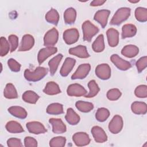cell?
<instances>
[{"mask_svg": "<svg viewBox=\"0 0 147 147\" xmlns=\"http://www.w3.org/2000/svg\"><path fill=\"white\" fill-rule=\"evenodd\" d=\"M24 145L26 147H36L37 146V142L34 138L28 136L24 139Z\"/></svg>", "mask_w": 147, "mask_h": 147, "instance_id": "7dc6e473", "label": "cell"}, {"mask_svg": "<svg viewBox=\"0 0 147 147\" xmlns=\"http://www.w3.org/2000/svg\"><path fill=\"white\" fill-rule=\"evenodd\" d=\"M40 96L38 95L31 90L26 91L22 96V98L24 101L31 104H35L38 100Z\"/></svg>", "mask_w": 147, "mask_h": 147, "instance_id": "f546056e", "label": "cell"}, {"mask_svg": "<svg viewBox=\"0 0 147 147\" xmlns=\"http://www.w3.org/2000/svg\"><path fill=\"white\" fill-rule=\"evenodd\" d=\"M34 44V39L33 37L29 34H25L21 40L18 51H28L32 49Z\"/></svg>", "mask_w": 147, "mask_h": 147, "instance_id": "e0dca14e", "label": "cell"}, {"mask_svg": "<svg viewBox=\"0 0 147 147\" xmlns=\"http://www.w3.org/2000/svg\"><path fill=\"white\" fill-rule=\"evenodd\" d=\"M110 14V11L109 10L103 9L96 11L94 16V20L98 22L102 28H104L107 24L108 17Z\"/></svg>", "mask_w": 147, "mask_h": 147, "instance_id": "9a60e30c", "label": "cell"}, {"mask_svg": "<svg viewBox=\"0 0 147 147\" xmlns=\"http://www.w3.org/2000/svg\"><path fill=\"white\" fill-rule=\"evenodd\" d=\"M8 40L10 45V52H13L18 46V38L16 35L11 34L9 36Z\"/></svg>", "mask_w": 147, "mask_h": 147, "instance_id": "ee69618b", "label": "cell"}, {"mask_svg": "<svg viewBox=\"0 0 147 147\" xmlns=\"http://www.w3.org/2000/svg\"><path fill=\"white\" fill-rule=\"evenodd\" d=\"M96 76L102 80H107L111 76V68L107 64H100L95 68Z\"/></svg>", "mask_w": 147, "mask_h": 147, "instance_id": "52a82bcc", "label": "cell"}, {"mask_svg": "<svg viewBox=\"0 0 147 147\" xmlns=\"http://www.w3.org/2000/svg\"><path fill=\"white\" fill-rule=\"evenodd\" d=\"M68 52L69 54L74 55L79 58L85 59L90 57V55L87 52L86 47L82 45H79L74 48H71Z\"/></svg>", "mask_w": 147, "mask_h": 147, "instance_id": "d6986e66", "label": "cell"}, {"mask_svg": "<svg viewBox=\"0 0 147 147\" xmlns=\"http://www.w3.org/2000/svg\"><path fill=\"white\" fill-rule=\"evenodd\" d=\"M5 127L7 131L11 133H20L24 131L20 123L15 121H10L7 122Z\"/></svg>", "mask_w": 147, "mask_h": 147, "instance_id": "83f0119b", "label": "cell"}, {"mask_svg": "<svg viewBox=\"0 0 147 147\" xmlns=\"http://www.w3.org/2000/svg\"><path fill=\"white\" fill-rule=\"evenodd\" d=\"M106 2V1L102 0H94L90 3V6H98L102 5L104 3Z\"/></svg>", "mask_w": 147, "mask_h": 147, "instance_id": "c3c4849f", "label": "cell"}, {"mask_svg": "<svg viewBox=\"0 0 147 147\" xmlns=\"http://www.w3.org/2000/svg\"><path fill=\"white\" fill-rule=\"evenodd\" d=\"M59 38V32L53 28L49 30L44 37V45L45 47H53L57 42Z\"/></svg>", "mask_w": 147, "mask_h": 147, "instance_id": "277c9868", "label": "cell"}, {"mask_svg": "<svg viewBox=\"0 0 147 147\" xmlns=\"http://www.w3.org/2000/svg\"><path fill=\"white\" fill-rule=\"evenodd\" d=\"M7 64L11 71L15 72H19L20 71L21 64L14 59H9L7 61Z\"/></svg>", "mask_w": 147, "mask_h": 147, "instance_id": "f6af8a7d", "label": "cell"}, {"mask_svg": "<svg viewBox=\"0 0 147 147\" xmlns=\"http://www.w3.org/2000/svg\"><path fill=\"white\" fill-rule=\"evenodd\" d=\"M137 33L136 26L131 24L124 25L122 28L121 36L122 38H130L134 36Z\"/></svg>", "mask_w": 147, "mask_h": 147, "instance_id": "44dd1931", "label": "cell"}, {"mask_svg": "<svg viewBox=\"0 0 147 147\" xmlns=\"http://www.w3.org/2000/svg\"><path fill=\"white\" fill-rule=\"evenodd\" d=\"M63 58V55L62 54H58L54 57H53L52 59H51L48 62V65L49 68V72L50 75L51 76H53L56 73L58 66Z\"/></svg>", "mask_w": 147, "mask_h": 147, "instance_id": "4316f807", "label": "cell"}, {"mask_svg": "<svg viewBox=\"0 0 147 147\" xmlns=\"http://www.w3.org/2000/svg\"><path fill=\"white\" fill-rule=\"evenodd\" d=\"M82 27L83 34V40L86 41H91L92 37L99 32L98 28L88 20L84 21Z\"/></svg>", "mask_w": 147, "mask_h": 147, "instance_id": "3957f363", "label": "cell"}, {"mask_svg": "<svg viewBox=\"0 0 147 147\" xmlns=\"http://www.w3.org/2000/svg\"><path fill=\"white\" fill-rule=\"evenodd\" d=\"M74 144L78 146H83L88 145L90 142L89 136L85 132H77L72 136Z\"/></svg>", "mask_w": 147, "mask_h": 147, "instance_id": "9c48e42d", "label": "cell"}, {"mask_svg": "<svg viewBox=\"0 0 147 147\" xmlns=\"http://www.w3.org/2000/svg\"><path fill=\"white\" fill-rule=\"evenodd\" d=\"M63 40L67 44L71 45L75 43L79 39V33L76 28H71L65 30L63 34Z\"/></svg>", "mask_w": 147, "mask_h": 147, "instance_id": "8992f818", "label": "cell"}, {"mask_svg": "<svg viewBox=\"0 0 147 147\" xmlns=\"http://www.w3.org/2000/svg\"><path fill=\"white\" fill-rule=\"evenodd\" d=\"M91 133L96 142L103 143L107 140V136L104 130L98 126H95L91 129Z\"/></svg>", "mask_w": 147, "mask_h": 147, "instance_id": "5bb4252c", "label": "cell"}, {"mask_svg": "<svg viewBox=\"0 0 147 147\" xmlns=\"http://www.w3.org/2000/svg\"><path fill=\"white\" fill-rule=\"evenodd\" d=\"M109 110L105 107L99 108L95 113V118L96 120L101 122L105 121L109 117Z\"/></svg>", "mask_w": 147, "mask_h": 147, "instance_id": "8d00e7d4", "label": "cell"}, {"mask_svg": "<svg viewBox=\"0 0 147 147\" xmlns=\"http://www.w3.org/2000/svg\"><path fill=\"white\" fill-rule=\"evenodd\" d=\"M76 63L75 59L71 57H67L60 69V74L62 76H67L74 67Z\"/></svg>", "mask_w": 147, "mask_h": 147, "instance_id": "ac0fdd59", "label": "cell"}, {"mask_svg": "<svg viewBox=\"0 0 147 147\" xmlns=\"http://www.w3.org/2000/svg\"><path fill=\"white\" fill-rule=\"evenodd\" d=\"M122 93L118 88H112L107 92V98L110 100H118L121 96Z\"/></svg>", "mask_w": 147, "mask_h": 147, "instance_id": "b9f144b4", "label": "cell"}, {"mask_svg": "<svg viewBox=\"0 0 147 147\" xmlns=\"http://www.w3.org/2000/svg\"><path fill=\"white\" fill-rule=\"evenodd\" d=\"M9 113L14 117L20 119H25L27 117V112L25 109L20 106H11L8 109Z\"/></svg>", "mask_w": 147, "mask_h": 147, "instance_id": "484cf974", "label": "cell"}, {"mask_svg": "<svg viewBox=\"0 0 147 147\" xmlns=\"http://www.w3.org/2000/svg\"><path fill=\"white\" fill-rule=\"evenodd\" d=\"M66 138L64 137H56L52 138L49 141V146L51 147H63L65 146Z\"/></svg>", "mask_w": 147, "mask_h": 147, "instance_id": "ab89813d", "label": "cell"}, {"mask_svg": "<svg viewBox=\"0 0 147 147\" xmlns=\"http://www.w3.org/2000/svg\"><path fill=\"white\" fill-rule=\"evenodd\" d=\"M49 122L52 126V131L55 134H62L67 130L65 125L60 118H50Z\"/></svg>", "mask_w": 147, "mask_h": 147, "instance_id": "2e32d148", "label": "cell"}, {"mask_svg": "<svg viewBox=\"0 0 147 147\" xmlns=\"http://www.w3.org/2000/svg\"><path fill=\"white\" fill-rule=\"evenodd\" d=\"M26 127L29 132L34 134H43L47 131L45 126L37 121L29 122L26 124Z\"/></svg>", "mask_w": 147, "mask_h": 147, "instance_id": "4fadbf2b", "label": "cell"}, {"mask_svg": "<svg viewBox=\"0 0 147 147\" xmlns=\"http://www.w3.org/2000/svg\"><path fill=\"white\" fill-rule=\"evenodd\" d=\"M67 93L70 96H82L87 94V91L82 85L74 83L70 84L68 87Z\"/></svg>", "mask_w": 147, "mask_h": 147, "instance_id": "ba28073f", "label": "cell"}, {"mask_svg": "<svg viewBox=\"0 0 147 147\" xmlns=\"http://www.w3.org/2000/svg\"><path fill=\"white\" fill-rule=\"evenodd\" d=\"M3 95L7 99H16L18 97V94L14 86L12 83H7L4 89Z\"/></svg>", "mask_w": 147, "mask_h": 147, "instance_id": "4dcf8cb0", "label": "cell"}, {"mask_svg": "<svg viewBox=\"0 0 147 147\" xmlns=\"http://www.w3.org/2000/svg\"><path fill=\"white\" fill-rule=\"evenodd\" d=\"M75 106L76 109L83 113L90 112L94 109V105L91 102L79 100L76 102Z\"/></svg>", "mask_w": 147, "mask_h": 147, "instance_id": "e575fe53", "label": "cell"}, {"mask_svg": "<svg viewBox=\"0 0 147 147\" xmlns=\"http://www.w3.org/2000/svg\"><path fill=\"white\" fill-rule=\"evenodd\" d=\"M76 18V11L73 7L67 9L64 13V20L66 24H72L75 22Z\"/></svg>", "mask_w": 147, "mask_h": 147, "instance_id": "f1b7e54d", "label": "cell"}, {"mask_svg": "<svg viewBox=\"0 0 147 147\" xmlns=\"http://www.w3.org/2000/svg\"><path fill=\"white\" fill-rule=\"evenodd\" d=\"M88 87L90 90L89 92L86 94L84 97L86 98H93L96 96L99 91H100V88L94 80H90L88 83Z\"/></svg>", "mask_w": 147, "mask_h": 147, "instance_id": "d590c367", "label": "cell"}, {"mask_svg": "<svg viewBox=\"0 0 147 147\" xmlns=\"http://www.w3.org/2000/svg\"><path fill=\"white\" fill-rule=\"evenodd\" d=\"M135 17L139 22H146L147 21V9L142 7H137L135 10Z\"/></svg>", "mask_w": 147, "mask_h": 147, "instance_id": "74e56055", "label": "cell"}, {"mask_svg": "<svg viewBox=\"0 0 147 147\" xmlns=\"http://www.w3.org/2000/svg\"><path fill=\"white\" fill-rule=\"evenodd\" d=\"M136 65L139 73L144 70L147 66V57L146 56L141 57L136 62Z\"/></svg>", "mask_w": 147, "mask_h": 147, "instance_id": "7bdbcfd3", "label": "cell"}, {"mask_svg": "<svg viewBox=\"0 0 147 147\" xmlns=\"http://www.w3.org/2000/svg\"><path fill=\"white\" fill-rule=\"evenodd\" d=\"M104 36L102 34H99L92 45V48L95 52H101L105 49Z\"/></svg>", "mask_w": 147, "mask_h": 147, "instance_id": "1f68e13d", "label": "cell"}, {"mask_svg": "<svg viewBox=\"0 0 147 147\" xmlns=\"http://www.w3.org/2000/svg\"><path fill=\"white\" fill-rule=\"evenodd\" d=\"M9 42L4 37H1L0 38V55L4 56L6 55L10 49Z\"/></svg>", "mask_w": 147, "mask_h": 147, "instance_id": "f35d334b", "label": "cell"}, {"mask_svg": "<svg viewBox=\"0 0 147 147\" xmlns=\"http://www.w3.org/2000/svg\"><path fill=\"white\" fill-rule=\"evenodd\" d=\"M139 52V48L134 45H125L121 51V53L128 58H133L136 56Z\"/></svg>", "mask_w": 147, "mask_h": 147, "instance_id": "7402d4cb", "label": "cell"}, {"mask_svg": "<svg viewBox=\"0 0 147 147\" xmlns=\"http://www.w3.org/2000/svg\"><path fill=\"white\" fill-rule=\"evenodd\" d=\"M45 18L48 22L57 25L59 21V14L56 10L51 9L47 12Z\"/></svg>", "mask_w": 147, "mask_h": 147, "instance_id": "d6a6232c", "label": "cell"}, {"mask_svg": "<svg viewBox=\"0 0 147 147\" xmlns=\"http://www.w3.org/2000/svg\"><path fill=\"white\" fill-rule=\"evenodd\" d=\"M43 92L49 95H56L61 92V90L60 89V87L59 85L54 82H48L44 89L43 90Z\"/></svg>", "mask_w": 147, "mask_h": 147, "instance_id": "d4e9b609", "label": "cell"}, {"mask_svg": "<svg viewBox=\"0 0 147 147\" xmlns=\"http://www.w3.org/2000/svg\"><path fill=\"white\" fill-rule=\"evenodd\" d=\"M109 45L111 47H116L119 42V32L114 28H110L106 32Z\"/></svg>", "mask_w": 147, "mask_h": 147, "instance_id": "ffe728a7", "label": "cell"}, {"mask_svg": "<svg viewBox=\"0 0 147 147\" xmlns=\"http://www.w3.org/2000/svg\"><path fill=\"white\" fill-rule=\"evenodd\" d=\"M7 145L9 147H21L22 144L20 139L16 138H10L7 141Z\"/></svg>", "mask_w": 147, "mask_h": 147, "instance_id": "bcb514c9", "label": "cell"}, {"mask_svg": "<svg viewBox=\"0 0 147 147\" xmlns=\"http://www.w3.org/2000/svg\"><path fill=\"white\" fill-rule=\"evenodd\" d=\"M123 122L122 118L119 115H115L113 117L109 124V130L113 134H118L123 127Z\"/></svg>", "mask_w": 147, "mask_h": 147, "instance_id": "5b68a950", "label": "cell"}, {"mask_svg": "<svg viewBox=\"0 0 147 147\" xmlns=\"http://www.w3.org/2000/svg\"><path fill=\"white\" fill-rule=\"evenodd\" d=\"M131 109L133 113L138 115H144L147 112V105L143 102H134L131 105Z\"/></svg>", "mask_w": 147, "mask_h": 147, "instance_id": "603a6c76", "label": "cell"}, {"mask_svg": "<svg viewBox=\"0 0 147 147\" xmlns=\"http://www.w3.org/2000/svg\"><path fill=\"white\" fill-rule=\"evenodd\" d=\"M65 119L67 122L71 125H77L80 119L79 115L72 108H68L67 109Z\"/></svg>", "mask_w": 147, "mask_h": 147, "instance_id": "cb8c5ba5", "label": "cell"}, {"mask_svg": "<svg viewBox=\"0 0 147 147\" xmlns=\"http://www.w3.org/2000/svg\"><path fill=\"white\" fill-rule=\"evenodd\" d=\"M131 10L129 7H121L118 9L113 16L110 24L113 25H119L126 21L130 16Z\"/></svg>", "mask_w": 147, "mask_h": 147, "instance_id": "7a4b0ae2", "label": "cell"}, {"mask_svg": "<svg viewBox=\"0 0 147 147\" xmlns=\"http://www.w3.org/2000/svg\"><path fill=\"white\" fill-rule=\"evenodd\" d=\"M91 69L90 64H80L74 74L71 76V79H83L85 78L88 74Z\"/></svg>", "mask_w": 147, "mask_h": 147, "instance_id": "30bf717a", "label": "cell"}, {"mask_svg": "<svg viewBox=\"0 0 147 147\" xmlns=\"http://www.w3.org/2000/svg\"><path fill=\"white\" fill-rule=\"evenodd\" d=\"M111 62L120 70L126 71L131 67V65L128 61L125 60L117 54H113L110 57Z\"/></svg>", "mask_w": 147, "mask_h": 147, "instance_id": "7c38bea8", "label": "cell"}, {"mask_svg": "<svg viewBox=\"0 0 147 147\" xmlns=\"http://www.w3.org/2000/svg\"><path fill=\"white\" fill-rule=\"evenodd\" d=\"M48 69L42 67H37L34 71L26 69L24 71V77L28 81L37 82L43 79L48 74Z\"/></svg>", "mask_w": 147, "mask_h": 147, "instance_id": "6da1fadb", "label": "cell"}, {"mask_svg": "<svg viewBox=\"0 0 147 147\" xmlns=\"http://www.w3.org/2000/svg\"><path fill=\"white\" fill-rule=\"evenodd\" d=\"M47 113L51 115H58L64 113L63 106L59 103H53L48 105L47 108Z\"/></svg>", "mask_w": 147, "mask_h": 147, "instance_id": "836d02e7", "label": "cell"}, {"mask_svg": "<svg viewBox=\"0 0 147 147\" xmlns=\"http://www.w3.org/2000/svg\"><path fill=\"white\" fill-rule=\"evenodd\" d=\"M129 2H131V3H136V2H139V1H129Z\"/></svg>", "mask_w": 147, "mask_h": 147, "instance_id": "681fc988", "label": "cell"}, {"mask_svg": "<svg viewBox=\"0 0 147 147\" xmlns=\"http://www.w3.org/2000/svg\"><path fill=\"white\" fill-rule=\"evenodd\" d=\"M135 95L140 98H145L147 96V86L140 85L137 86L134 90Z\"/></svg>", "mask_w": 147, "mask_h": 147, "instance_id": "60d3db41", "label": "cell"}, {"mask_svg": "<svg viewBox=\"0 0 147 147\" xmlns=\"http://www.w3.org/2000/svg\"><path fill=\"white\" fill-rule=\"evenodd\" d=\"M57 51V48L54 47H46L41 49L37 55V60L39 64H42L48 57L55 54Z\"/></svg>", "mask_w": 147, "mask_h": 147, "instance_id": "8fae6325", "label": "cell"}]
</instances>
